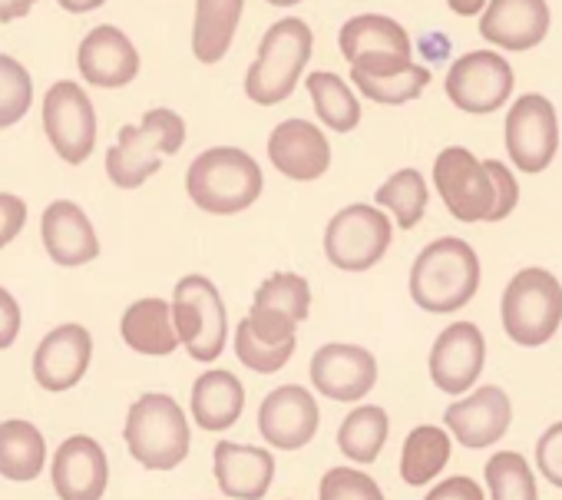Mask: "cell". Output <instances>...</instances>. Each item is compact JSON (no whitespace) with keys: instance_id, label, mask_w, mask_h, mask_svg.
I'll return each instance as SVG.
<instances>
[{"instance_id":"obj_35","label":"cell","mask_w":562,"mask_h":500,"mask_svg":"<svg viewBox=\"0 0 562 500\" xmlns=\"http://www.w3.org/2000/svg\"><path fill=\"white\" fill-rule=\"evenodd\" d=\"M351 84L358 93H364L368 100L381 103V107H404V103H414L427 87H430V70L420 67V64H411L397 74H387V77H361V74H351Z\"/></svg>"},{"instance_id":"obj_9","label":"cell","mask_w":562,"mask_h":500,"mask_svg":"<svg viewBox=\"0 0 562 500\" xmlns=\"http://www.w3.org/2000/svg\"><path fill=\"white\" fill-rule=\"evenodd\" d=\"M394 222L371 202H351L338 209L325 229V256L341 273H368L391 248Z\"/></svg>"},{"instance_id":"obj_30","label":"cell","mask_w":562,"mask_h":500,"mask_svg":"<svg viewBox=\"0 0 562 500\" xmlns=\"http://www.w3.org/2000/svg\"><path fill=\"white\" fill-rule=\"evenodd\" d=\"M453 454L450 431L437 424H420L407 434L404 451H401V480L411 487H424L434 477L443 474L447 460Z\"/></svg>"},{"instance_id":"obj_43","label":"cell","mask_w":562,"mask_h":500,"mask_svg":"<svg viewBox=\"0 0 562 500\" xmlns=\"http://www.w3.org/2000/svg\"><path fill=\"white\" fill-rule=\"evenodd\" d=\"M37 0H0V24H11V21H21L34 11Z\"/></svg>"},{"instance_id":"obj_5","label":"cell","mask_w":562,"mask_h":500,"mask_svg":"<svg viewBox=\"0 0 562 500\" xmlns=\"http://www.w3.org/2000/svg\"><path fill=\"white\" fill-rule=\"evenodd\" d=\"M186 143V120L176 110L156 107L139 126H123L120 140L106 153V176L120 189H139L162 169L166 156H176Z\"/></svg>"},{"instance_id":"obj_11","label":"cell","mask_w":562,"mask_h":500,"mask_svg":"<svg viewBox=\"0 0 562 500\" xmlns=\"http://www.w3.org/2000/svg\"><path fill=\"white\" fill-rule=\"evenodd\" d=\"M503 143L509 163L519 173H546L559 153V113L552 100L542 93H522L506 110Z\"/></svg>"},{"instance_id":"obj_36","label":"cell","mask_w":562,"mask_h":500,"mask_svg":"<svg viewBox=\"0 0 562 500\" xmlns=\"http://www.w3.org/2000/svg\"><path fill=\"white\" fill-rule=\"evenodd\" d=\"M251 305L281 312V315H289L292 322L302 325L308 319V312H312V286L299 273H274L255 289Z\"/></svg>"},{"instance_id":"obj_39","label":"cell","mask_w":562,"mask_h":500,"mask_svg":"<svg viewBox=\"0 0 562 500\" xmlns=\"http://www.w3.org/2000/svg\"><path fill=\"white\" fill-rule=\"evenodd\" d=\"M536 467L552 487L562 490V421L549 424L536 441Z\"/></svg>"},{"instance_id":"obj_44","label":"cell","mask_w":562,"mask_h":500,"mask_svg":"<svg viewBox=\"0 0 562 500\" xmlns=\"http://www.w3.org/2000/svg\"><path fill=\"white\" fill-rule=\"evenodd\" d=\"M486 4H490V0H447V8H450L457 18H476V14L486 11Z\"/></svg>"},{"instance_id":"obj_7","label":"cell","mask_w":562,"mask_h":500,"mask_svg":"<svg viewBox=\"0 0 562 500\" xmlns=\"http://www.w3.org/2000/svg\"><path fill=\"white\" fill-rule=\"evenodd\" d=\"M130 454L149 470H176L192 447L186 411L169 395H143L133 401L123 427Z\"/></svg>"},{"instance_id":"obj_38","label":"cell","mask_w":562,"mask_h":500,"mask_svg":"<svg viewBox=\"0 0 562 500\" xmlns=\"http://www.w3.org/2000/svg\"><path fill=\"white\" fill-rule=\"evenodd\" d=\"M318 500H384V490L364 470L331 467L318 484Z\"/></svg>"},{"instance_id":"obj_33","label":"cell","mask_w":562,"mask_h":500,"mask_svg":"<svg viewBox=\"0 0 562 500\" xmlns=\"http://www.w3.org/2000/svg\"><path fill=\"white\" fill-rule=\"evenodd\" d=\"M427 202H430V189L420 169H397L374 192V205L387 209L401 229H414L424 219Z\"/></svg>"},{"instance_id":"obj_12","label":"cell","mask_w":562,"mask_h":500,"mask_svg":"<svg viewBox=\"0 0 562 500\" xmlns=\"http://www.w3.org/2000/svg\"><path fill=\"white\" fill-rule=\"evenodd\" d=\"M513 87H516V74L509 60L496 51H470L457 57L443 80L447 100L473 116H490L499 107H506Z\"/></svg>"},{"instance_id":"obj_40","label":"cell","mask_w":562,"mask_h":500,"mask_svg":"<svg viewBox=\"0 0 562 500\" xmlns=\"http://www.w3.org/2000/svg\"><path fill=\"white\" fill-rule=\"evenodd\" d=\"M27 225V202L14 192H0V248L11 245Z\"/></svg>"},{"instance_id":"obj_29","label":"cell","mask_w":562,"mask_h":500,"mask_svg":"<svg viewBox=\"0 0 562 500\" xmlns=\"http://www.w3.org/2000/svg\"><path fill=\"white\" fill-rule=\"evenodd\" d=\"M305 87L322 126H328L331 133H355L361 126V100L341 74L315 70Z\"/></svg>"},{"instance_id":"obj_34","label":"cell","mask_w":562,"mask_h":500,"mask_svg":"<svg viewBox=\"0 0 562 500\" xmlns=\"http://www.w3.org/2000/svg\"><path fill=\"white\" fill-rule=\"evenodd\" d=\"M486 487L493 500H539V487L532 467L516 451H496L483 467Z\"/></svg>"},{"instance_id":"obj_8","label":"cell","mask_w":562,"mask_h":500,"mask_svg":"<svg viewBox=\"0 0 562 500\" xmlns=\"http://www.w3.org/2000/svg\"><path fill=\"white\" fill-rule=\"evenodd\" d=\"M172 319L192 362L212 365L228 345V312L212 279L186 276L172 292Z\"/></svg>"},{"instance_id":"obj_4","label":"cell","mask_w":562,"mask_h":500,"mask_svg":"<svg viewBox=\"0 0 562 500\" xmlns=\"http://www.w3.org/2000/svg\"><path fill=\"white\" fill-rule=\"evenodd\" d=\"M265 186L261 166L238 146L202 149L186 173L189 199L209 215H235L258 202Z\"/></svg>"},{"instance_id":"obj_10","label":"cell","mask_w":562,"mask_h":500,"mask_svg":"<svg viewBox=\"0 0 562 500\" xmlns=\"http://www.w3.org/2000/svg\"><path fill=\"white\" fill-rule=\"evenodd\" d=\"M338 47L341 57L351 64V74L361 77H387L414 64L411 34L384 14H358L345 21Z\"/></svg>"},{"instance_id":"obj_46","label":"cell","mask_w":562,"mask_h":500,"mask_svg":"<svg viewBox=\"0 0 562 500\" xmlns=\"http://www.w3.org/2000/svg\"><path fill=\"white\" fill-rule=\"evenodd\" d=\"M265 4H271V8H295V4H302V0H265Z\"/></svg>"},{"instance_id":"obj_18","label":"cell","mask_w":562,"mask_h":500,"mask_svg":"<svg viewBox=\"0 0 562 500\" xmlns=\"http://www.w3.org/2000/svg\"><path fill=\"white\" fill-rule=\"evenodd\" d=\"M483 365H486V338L473 322L447 325L430 348V381L450 398L473 391V385L483 375Z\"/></svg>"},{"instance_id":"obj_17","label":"cell","mask_w":562,"mask_h":500,"mask_svg":"<svg viewBox=\"0 0 562 500\" xmlns=\"http://www.w3.org/2000/svg\"><path fill=\"white\" fill-rule=\"evenodd\" d=\"M443 424L467 451H486L506 437L513 424V401L499 385H480L443 411Z\"/></svg>"},{"instance_id":"obj_45","label":"cell","mask_w":562,"mask_h":500,"mask_svg":"<svg viewBox=\"0 0 562 500\" xmlns=\"http://www.w3.org/2000/svg\"><path fill=\"white\" fill-rule=\"evenodd\" d=\"M57 4H60L64 11H70V14H90V11L103 8L106 0H57Z\"/></svg>"},{"instance_id":"obj_13","label":"cell","mask_w":562,"mask_h":500,"mask_svg":"<svg viewBox=\"0 0 562 500\" xmlns=\"http://www.w3.org/2000/svg\"><path fill=\"white\" fill-rule=\"evenodd\" d=\"M44 133L64 163L80 166L83 159H90L97 146V110L80 84L60 80L47 90Z\"/></svg>"},{"instance_id":"obj_20","label":"cell","mask_w":562,"mask_h":500,"mask_svg":"<svg viewBox=\"0 0 562 500\" xmlns=\"http://www.w3.org/2000/svg\"><path fill=\"white\" fill-rule=\"evenodd\" d=\"M552 14L546 0H490L480 14V37L506 54H526L549 34Z\"/></svg>"},{"instance_id":"obj_6","label":"cell","mask_w":562,"mask_h":500,"mask_svg":"<svg viewBox=\"0 0 562 500\" xmlns=\"http://www.w3.org/2000/svg\"><path fill=\"white\" fill-rule=\"evenodd\" d=\"M499 322L513 345L542 348L562 322V282L539 266L519 269L503 289Z\"/></svg>"},{"instance_id":"obj_26","label":"cell","mask_w":562,"mask_h":500,"mask_svg":"<svg viewBox=\"0 0 562 500\" xmlns=\"http://www.w3.org/2000/svg\"><path fill=\"white\" fill-rule=\"evenodd\" d=\"M120 335L123 342L139 352V355H172L182 342L176 332V319H172V302L166 299H139L123 312L120 322Z\"/></svg>"},{"instance_id":"obj_15","label":"cell","mask_w":562,"mask_h":500,"mask_svg":"<svg viewBox=\"0 0 562 500\" xmlns=\"http://www.w3.org/2000/svg\"><path fill=\"white\" fill-rule=\"evenodd\" d=\"M322 408L302 385H281L265 395L258 408V431L274 451H302L315 441Z\"/></svg>"},{"instance_id":"obj_2","label":"cell","mask_w":562,"mask_h":500,"mask_svg":"<svg viewBox=\"0 0 562 500\" xmlns=\"http://www.w3.org/2000/svg\"><path fill=\"white\" fill-rule=\"evenodd\" d=\"M480 256L467 238L440 235L427 242L411 266V299L430 315H453L480 292Z\"/></svg>"},{"instance_id":"obj_1","label":"cell","mask_w":562,"mask_h":500,"mask_svg":"<svg viewBox=\"0 0 562 500\" xmlns=\"http://www.w3.org/2000/svg\"><path fill=\"white\" fill-rule=\"evenodd\" d=\"M434 186L457 222H503L519 205L513 169L499 159H476L467 146L437 153Z\"/></svg>"},{"instance_id":"obj_21","label":"cell","mask_w":562,"mask_h":500,"mask_svg":"<svg viewBox=\"0 0 562 500\" xmlns=\"http://www.w3.org/2000/svg\"><path fill=\"white\" fill-rule=\"evenodd\" d=\"M77 67L87 84L103 87V90H120L136 80L139 51L120 27L103 24L83 37V44L77 51Z\"/></svg>"},{"instance_id":"obj_28","label":"cell","mask_w":562,"mask_h":500,"mask_svg":"<svg viewBox=\"0 0 562 500\" xmlns=\"http://www.w3.org/2000/svg\"><path fill=\"white\" fill-rule=\"evenodd\" d=\"M245 0H195L192 54L199 64H218L241 24Z\"/></svg>"},{"instance_id":"obj_41","label":"cell","mask_w":562,"mask_h":500,"mask_svg":"<svg viewBox=\"0 0 562 500\" xmlns=\"http://www.w3.org/2000/svg\"><path fill=\"white\" fill-rule=\"evenodd\" d=\"M424 500H486V497H483V487L473 477L457 474V477H447L437 487H430Z\"/></svg>"},{"instance_id":"obj_24","label":"cell","mask_w":562,"mask_h":500,"mask_svg":"<svg viewBox=\"0 0 562 500\" xmlns=\"http://www.w3.org/2000/svg\"><path fill=\"white\" fill-rule=\"evenodd\" d=\"M106 480H110V464L100 441L77 434L57 447L54 487L60 500H103Z\"/></svg>"},{"instance_id":"obj_42","label":"cell","mask_w":562,"mask_h":500,"mask_svg":"<svg viewBox=\"0 0 562 500\" xmlns=\"http://www.w3.org/2000/svg\"><path fill=\"white\" fill-rule=\"evenodd\" d=\"M18 335H21V305L8 289H0V348H11Z\"/></svg>"},{"instance_id":"obj_3","label":"cell","mask_w":562,"mask_h":500,"mask_svg":"<svg viewBox=\"0 0 562 500\" xmlns=\"http://www.w3.org/2000/svg\"><path fill=\"white\" fill-rule=\"evenodd\" d=\"M312 51H315V34L302 18L274 21L261 34L258 54L245 74V97L255 107L285 103L295 93V87L312 60Z\"/></svg>"},{"instance_id":"obj_16","label":"cell","mask_w":562,"mask_h":500,"mask_svg":"<svg viewBox=\"0 0 562 500\" xmlns=\"http://www.w3.org/2000/svg\"><path fill=\"white\" fill-rule=\"evenodd\" d=\"M312 385L331 401H361L378 385V358L364 345L328 342L312 355Z\"/></svg>"},{"instance_id":"obj_37","label":"cell","mask_w":562,"mask_h":500,"mask_svg":"<svg viewBox=\"0 0 562 500\" xmlns=\"http://www.w3.org/2000/svg\"><path fill=\"white\" fill-rule=\"evenodd\" d=\"M31 103H34V84L27 67L8 54H0V130L24 120Z\"/></svg>"},{"instance_id":"obj_32","label":"cell","mask_w":562,"mask_h":500,"mask_svg":"<svg viewBox=\"0 0 562 500\" xmlns=\"http://www.w3.org/2000/svg\"><path fill=\"white\" fill-rule=\"evenodd\" d=\"M391 421L381 404H361L355 408L341 427H338V451L351 457L355 464H374L387 444Z\"/></svg>"},{"instance_id":"obj_19","label":"cell","mask_w":562,"mask_h":500,"mask_svg":"<svg viewBox=\"0 0 562 500\" xmlns=\"http://www.w3.org/2000/svg\"><path fill=\"white\" fill-rule=\"evenodd\" d=\"M268 163L292 182H318L331 169V143L312 120H281L268 133Z\"/></svg>"},{"instance_id":"obj_25","label":"cell","mask_w":562,"mask_h":500,"mask_svg":"<svg viewBox=\"0 0 562 500\" xmlns=\"http://www.w3.org/2000/svg\"><path fill=\"white\" fill-rule=\"evenodd\" d=\"M218 490L232 500H261L274 484V454L255 444L218 441L212 451Z\"/></svg>"},{"instance_id":"obj_14","label":"cell","mask_w":562,"mask_h":500,"mask_svg":"<svg viewBox=\"0 0 562 500\" xmlns=\"http://www.w3.org/2000/svg\"><path fill=\"white\" fill-rule=\"evenodd\" d=\"M295 348H299V322L271 309L251 305V312L235 329V355L255 375L281 371L292 362Z\"/></svg>"},{"instance_id":"obj_22","label":"cell","mask_w":562,"mask_h":500,"mask_svg":"<svg viewBox=\"0 0 562 500\" xmlns=\"http://www.w3.org/2000/svg\"><path fill=\"white\" fill-rule=\"evenodd\" d=\"M93 358V338L83 325H60L34 352V378L44 391H70L80 385Z\"/></svg>"},{"instance_id":"obj_31","label":"cell","mask_w":562,"mask_h":500,"mask_svg":"<svg viewBox=\"0 0 562 500\" xmlns=\"http://www.w3.org/2000/svg\"><path fill=\"white\" fill-rule=\"evenodd\" d=\"M44 460H47V441L31 421L0 424V477L34 480L41 477Z\"/></svg>"},{"instance_id":"obj_23","label":"cell","mask_w":562,"mask_h":500,"mask_svg":"<svg viewBox=\"0 0 562 500\" xmlns=\"http://www.w3.org/2000/svg\"><path fill=\"white\" fill-rule=\"evenodd\" d=\"M41 238H44L47 256L64 269L87 266L100 256V238H97L93 222L70 199H57L44 209Z\"/></svg>"},{"instance_id":"obj_27","label":"cell","mask_w":562,"mask_h":500,"mask_svg":"<svg viewBox=\"0 0 562 500\" xmlns=\"http://www.w3.org/2000/svg\"><path fill=\"white\" fill-rule=\"evenodd\" d=\"M241 411H245V388L232 371L212 368L195 378L192 418L202 431H228L232 424H238Z\"/></svg>"}]
</instances>
